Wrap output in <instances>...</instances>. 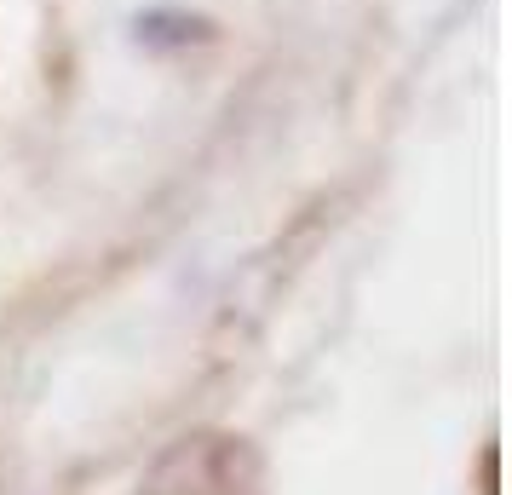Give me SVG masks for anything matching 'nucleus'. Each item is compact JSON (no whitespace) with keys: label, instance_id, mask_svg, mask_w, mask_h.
I'll return each instance as SVG.
<instances>
[{"label":"nucleus","instance_id":"f257e3e1","mask_svg":"<svg viewBox=\"0 0 512 495\" xmlns=\"http://www.w3.org/2000/svg\"><path fill=\"white\" fill-rule=\"evenodd\" d=\"M242 449L231 438H185L179 449H167L144 495H242Z\"/></svg>","mask_w":512,"mask_h":495}]
</instances>
